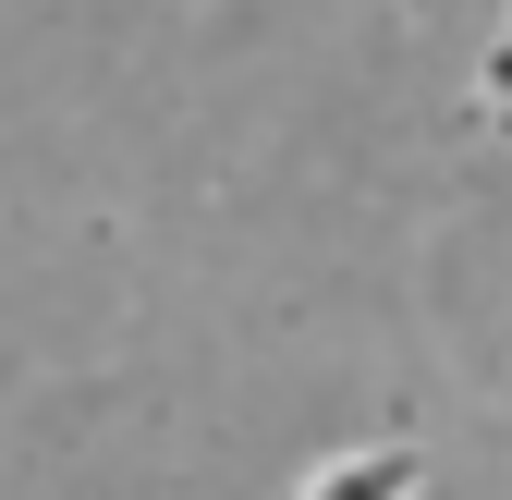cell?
Returning a JSON list of instances; mask_svg holds the SVG:
<instances>
[{
    "instance_id": "obj_1",
    "label": "cell",
    "mask_w": 512,
    "mask_h": 500,
    "mask_svg": "<svg viewBox=\"0 0 512 500\" xmlns=\"http://www.w3.org/2000/svg\"><path fill=\"white\" fill-rule=\"evenodd\" d=\"M403 488H415V452H366V464H342L317 500H403Z\"/></svg>"
},
{
    "instance_id": "obj_2",
    "label": "cell",
    "mask_w": 512,
    "mask_h": 500,
    "mask_svg": "<svg viewBox=\"0 0 512 500\" xmlns=\"http://www.w3.org/2000/svg\"><path fill=\"white\" fill-rule=\"evenodd\" d=\"M476 98H488V110L512 98V25H500V37H488V61H476Z\"/></svg>"
}]
</instances>
